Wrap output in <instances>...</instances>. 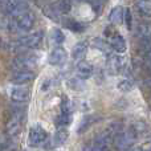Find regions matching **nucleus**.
I'll use <instances>...</instances> for the list:
<instances>
[{"mask_svg":"<svg viewBox=\"0 0 151 151\" xmlns=\"http://www.w3.org/2000/svg\"><path fill=\"white\" fill-rule=\"evenodd\" d=\"M131 21H133V17H131V11L129 8L125 9V24L127 27V29H131Z\"/></svg>","mask_w":151,"mask_h":151,"instance_id":"29","label":"nucleus"},{"mask_svg":"<svg viewBox=\"0 0 151 151\" xmlns=\"http://www.w3.org/2000/svg\"><path fill=\"white\" fill-rule=\"evenodd\" d=\"M23 122H24V118L23 114H15L9 121H8L7 126H5V131H7V135L8 137H15L21 131V127H23Z\"/></svg>","mask_w":151,"mask_h":151,"instance_id":"7","label":"nucleus"},{"mask_svg":"<svg viewBox=\"0 0 151 151\" xmlns=\"http://www.w3.org/2000/svg\"><path fill=\"white\" fill-rule=\"evenodd\" d=\"M50 40H52L56 45H58V47H60V45L65 41V35H64V32L61 31V29L55 28L52 31V33H50Z\"/></svg>","mask_w":151,"mask_h":151,"instance_id":"22","label":"nucleus"},{"mask_svg":"<svg viewBox=\"0 0 151 151\" xmlns=\"http://www.w3.org/2000/svg\"><path fill=\"white\" fill-rule=\"evenodd\" d=\"M142 151H151V142H149V143H146L143 147H141Z\"/></svg>","mask_w":151,"mask_h":151,"instance_id":"30","label":"nucleus"},{"mask_svg":"<svg viewBox=\"0 0 151 151\" xmlns=\"http://www.w3.org/2000/svg\"><path fill=\"white\" fill-rule=\"evenodd\" d=\"M66 60H68V53L63 47H56L48 56V63L55 66L63 65L66 63Z\"/></svg>","mask_w":151,"mask_h":151,"instance_id":"8","label":"nucleus"},{"mask_svg":"<svg viewBox=\"0 0 151 151\" xmlns=\"http://www.w3.org/2000/svg\"><path fill=\"white\" fill-rule=\"evenodd\" d=\"M90 122H91V118L90 117H85L82 119V122H81L80 125V129H78V133H82V131H85L86 129L90 126Z\"/></svg>","mask_w":151,"mask_h":151,"instance_id":"28","label":"nucleus"},{"mask_svg":"<svg viewBox=\"0 0 151 151\" xmlns=\"http://www.w3.org/2000/svg\"><path fill=\"white\" fill-rule=\"evenodd\" d=\"M125 20V9L121 5L114 7L109 13V21L111 24H119Z\"/></svg>","mask_w":151,"mask_h":151,"instance_id":"16","label":"nucleus"},{"mask_svg":"<svg viewBox=\"0 0 151 151\" xmlns=\"http://www.w3.org/2000/svg\"><path fill=\"white\" fill-rule=\"evenodd\" d=\"M35 77H36V76H35V73L32 70H21V72H16V73L11 77V82L15 83L16 86H19V85L28 83L29 81H32Z\"/></svg>","mask_w":151,"mask_h":151,"instance_id":"12","label":"nucleus"},{"mask_svg":"<svg viewBox=\"0 0 151 151\" xmlns=\"http://www.w3.org/2000/svg\"><path fill=\"white\" fill-rule=\"evenodd\" d=\"M15 21H16L17 31H29L35 24V16H33V13L28 12L25 15L20 16V17L15 19Z\"/></svg>","mask_w":151,"mask_h":151,"instance_id":"11","label":"nucleus"},{"mask_svg":"<svg viewBox=\"0 0 151 151\" xmlns=\"http://www.w3.org/2000/svg\"><path fill=\"white\" fill-rule=\"evenodd\" d=\"M48 134L45 131L44 127H41L40 125H35L33 127H31L28 134V143L31 147H39L47 141Z\"/></svg>","mask_w":151,"mask_h":151,"instance_id":"6","label":"nucleus"},{"mask_svg":"<svg viewBox=\"0 0 151 151\" xmlns=\"http://www.w3.org/2000/svg\"><path fill=\"white\" fill-rule=\"evenodd\" d=\"M110 45H111V49L114 50L118 55H122V53L126 52L127 49V45H126V41L121 35L114 33L111 37H110Z\"/></svg>","mask_w":151,"mask_h":151,"instance_id":"14","label":"nucleus"},{"mask_svg":"<svg viewBox=\"0 0 151 151\" xmlns=\"http://www.w3.org/2000/svg\"><path fill=\"white\" fill-rule=\"evenodd\" d=\"M135 141H137V137L130 130L121 131V133H118L115 135L114 145L119 151H130Z\"/></svg>","mask_w":151,"mask_h":151,"instance_id":"4","label":"nucleus"},{"mask_svg":"<svg viewBox=\"0 0 151 151\" xmlns=\"http://www.w3.org/2000/svg\"><path fill=\"white\" fill-rule=\"evenodd\" d=\"M1 5L3 11L12 19H17L28 13L27 3L23 0H1Z\"/></svg>","mask_w":151,"mask_h":151,"instance_id":"2","label":"nucleus"},{"mask_svg":"<svg viewBox=\"0 0 151 151\" xmlns=\"http://www.w3.org/2000/svg\"><path fill=\"white\" fill-rule=\"evenodd\" d=\"M72 117L70 115H66V114H60L58 118L56 119V123H57L58 127H66V126L70 123Z\"/></svg>","mask_w":151,"mask_h":151,"instance_id":"27","label":"nucleus"},{"mask_svg":"<svg viewBox=\"0 0 151 151\" xmlns=\"http://www.w3.org/2000/svg\"><path fill=\"white\" fill-rule=\"evenodd\" d=\"M37 65V56L32 53H21L12 60V68L16 72L32 70Z\"/></svg>","mask_w":151,"mask_h":151,"instance_id":"3","label":"nucleus"},{"mask_svg":"<svg viewBox=\"0 0 151 151\" xmlns=\"http://www.w3.org/2000/svg\"><path fill=\"white\" fill-rule=\"evenodd\" d=\"M89 50V44L86 41H80L73 47V50H72V56L77 63H82L85 61V57L88 55Z\"/></svg>","mask_w":151,"mask_h":151,"instance_id":"13","label":"nucleus"},{"mask_svg":"<svg viewBox=\"0 0 151 151\" xmlns=\"http://www.w3.org/2000/svg\"><path fill=\"white\" fill-rule=\"evenodd\" d=\"M60 107H61V114L72 115V104H70V101H69L68 97H63Z\"/></svg>","mask_w":151,"mask_h":151,"instance_id":"25","label":"nucleus"},{"mask_svg":"<svg viewBox=\"0 0 151 151\" xmlns=\"http://www.w3.org/2000/svg\"><path fill=\"white\" fill-rule=\"evenodd\" d=\"M106 66H107V72H109V74L117 76V74L123 73V72L126 70V61L121 55L114 53V55L109 56V60H107Z\"/></svg>","mask_w":151,"mask_h":151,"instance_id":"5","label":"nucleus"},{"mask_svg":"<svg viewBox=\"0 0 151 151\" xmlns=\"http://www.w3.org/2000/svg\"><path fill=\"white\" fill-rule=\"evenodd\" d=\"M135 8L145 17L151 16V3L147 1V0H138V1L135 3Z\"/></svg>","mask_w":151,"mask_h":151,"instance_id":"19","label":"nucleus"},{"mask_svg":"<svg viewBox=\"0 0 151 151\" xmlns=\"http://www.w3.org/2000/svg\"><path fill=\"white\" fill-rule=\"evenodd\" d=\"M53 7L60 15H66L72 9V1L70 0H58V1H56L53 4Z\"/></svg>","mask_w":151,"mask_h":151,"instance_id":"18","label":"nucleus"},{"mask_svg":"<svg viewBox=\"0 0 151 151\" xmlns=\"http://www.w3.org/2000/svg\"><path fill=\"white\" fill-rule=\"evenodd\" d=\"M133 88H134V80H133V77H131L130 74H125V77H123L122 80L119 81V83H118V89H119L121 91H125V93H127V91H130Z\"/></svg>","mask_w":151,"mask_h":151,"instance_id":"20","label":"nucleus"},{"mask_svg":"<svg viewBox=\"0 0 151 151\" xmlns=\"http://www.w3.org/2000/svg\"><path fill=\"white\" fill-rule=\"evenodd\" d=\"M42 12H44V15L47 16L48 19H50V20H53V21H58V15H60V13L55 9L53 5H47V7H44Z\"/></svg>","mask_w":151,"mask_h":151,"instance_id":"23","label":"nucleus"},{"mask_svg":"<svg viewBox=\"0 0 151 151\" xmlns=\"http://www.w3.org/2000/svg\"><path fill=\"white\" fill-rule=\"evenodd\" d=\"M77 77L82 81H86L93 76V66L88 63V61H82V63H78L77 65Z\"/></svg>","mask_w":151,"mask_h":151,"instance_id":"15","label":"nucleus"},{"mask_svg":"<svg viewBox=\"0 0 151 151\" xmlns=\"http://www.w3.org/2000/svg\"><path fill=\"white\" fill-rule=\"evenodd\" d=\"M11 99L16 104H23L29 99V89L24 85H19L11 90Z\"/></svg>","mask_w":151,"mask_h":151,"instance_id":"9","label":"nucleus"},{"mask_svg":"<svg viewBox=\"0 0 151 151\" xmlns=\"http://www.w3.org/2000/svg\"><path fill=\"white\" fill-rule=\"evenodd\" d=\"M146 49H145V56H143V63L146 69H149L151 72V42L150 44H145Z\"/></svg>","mask_w":151,"mask_h":151,"instance_id":"26","label":"nucleus"},{"mask_svg":"<svg viewBox=\"0 0 151 151\" xmlns=\"http://www.w3.org/2000/svg\"><path fill=\"white\" fill-rule=\"evenodd\" d=\"M93 47L96 48V49L101 50L102 53H106V55H109L110 50H113V49H111V45H110V42L105 41L104 39H99V37L94 39V41H93Z\"/></svg>","mask_w":151,"mask_h":151,"instance_id":"21","label":"nucleus"},{"mask_svg":"<svg viewBox=\"0 0 151 151\" xmlns=\"http://www.w3.org/2000/svg\"><path fill=\"white\" fill-rule=\"evenodd\" d=\"M41 40H42V32H35V33L20 37V39L15 40V41H11L8 44V48L12 52H20L21 49H33V48L39 47Z\"/></svg>","mask_w":151,"mask_h":151,"instance_id":"1","label":"nucleus"},{"mask_svg":"<svg viewBox=\"0 0 151 151\" xmlns=\"http://www.w3.org/2000/svg\"><path fill=\"white\" fill-rule=\"evenodd\" d=\"M135 36L145 44H150L151 42V23L146 21V23L138 24L135 29Z\"/></svg>","mask_w":151,"mask_h":151,"instance_id":"10","label":"nucleus"},{"mask_svg":"<svg viewBox=\"0 0 151 151\" xmlns=\"http://www.w3.org/2000/svg\"><path fill=\"white\" fill-rule=\"evenodd\" d=\"M68 135L69 133L66 130V127H58L55 137H53V145L55 146H63L66 142V139H68Z\"/></svg>","mask_w":151,"mask_h":151,"instance_id":"17","label":"nucleus"},{"mask_svg":"<svg viewBox=\"0 0 151 151\" xmlns=\"http://www.w3.org/2000/svg\"><path fill=\"white\" fill-rule=\"evenodd\" d=\"M65 27L68 29H70V31H73V32H78V33L85 31V25H82L81 23H78V21H76V20L65 21Z\"/></svg>","mask_w":151,"mask_h":151,"instance_id":"24","label":"nucleus"}]
</instances>
